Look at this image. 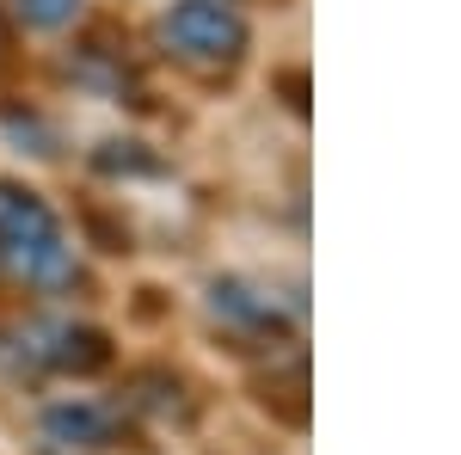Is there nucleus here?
Here are the masks:
<instances>
[{
  "label": "nucleus",
  "instance_id": "f257e3e1",
  "mask_svg": "<svg viewBox=\"0 0 461 455\" xmlns=\"http://www.w3.org/2000/svg\"><path fill=\"white\" fill-rule=\"evenodd\" d=\"M160 43L191 68H234L247 56L252 32L228 0H178L160 19Z\"/></svg>",
  "mask_w": 461,
  "mask_h": 455
},
{
  "label": "nucleus",
  "instance_id": "f03ea898",
  "mask_svg": "<svg viewBox=\"0 0 461 455\" xmlns=\"http://www.w3.org/2000/svg\"><path fill=\"white\" fill-rule=\"evenodd\" d=\"M19 363L25 369H62V376H86L111 363V339L74 320H32L19 326Z\"/></svg>",
  "mask_w": 461,
  "mask_h": 455
},
{
  "label": "nucleus",
  "instance_id": "7ed1b4c3",
  "mask_svg": "<svg viewBox=\"0 0 461 455\" xmlns=\"http://www.w3.org/2000/svg\"><path fill=\"white\" fill-rule=\"evenodd\" d=\"M0 265H6V271H13L19 283L56 289V283H68V278H74V246L62 241V228H56V234H37V241L0 246Z\"/></svg>",
  "mask_w": 461,
  "mask_h": 455
},
{
  "label": "nucleus",
  "instance_id": "20e7f679",
  "mask_svg": "<svg viewBox=\"0 0 461 455\" xmlns=\"http://www.w3.org/2000/svg\"><path fill=\"white\" fill-rule=\"evenodd\" d=\"M210 308H215L221 326H240V332H284L277 296H265V289H252V283H240V278L210 283Z\"/></svg>",
  "mask_w": 461,
  "mask_h": 455
},
{
  "label": "nucleus",
  "instance_id": "39448f33",
  "mask_svg": "<svg viewBox=\"0 0 461 455\" xmlns=\"http://www.w3.org/2000/svg\"><path fill=\"white\" fill-rule=\"evenodd\" d=\"M43 431H50L56 443H68V450H105L111 443V413L93 406V400H62V406L43 413Z\"/></svg>",
  "mask_w": 461,
  "mask_h": 455
},
{
  "label": "nucleus",
  "instance_id": "423d86ee",
  "mask_svg": "<svg viewBox=\"0 0 461 455\" xmlns=\"http://www.w3.org/2000/svg\"><path fill=\"white\" fill-rule=\"evenodd\" d=\"M37 234H56V210L25 185H0V246L37 241Z\"/></svg>",
  "mask_w": 461,
  "mask_h": 455
},
{
  "label": "nucleus",
  "instance_id": "0eeeda50",
  "mask_svg": "<svg viewBox=\"0 0 461 455\" xmlns=\"http://www.w3.org/2000/svg\"><path fill=\"white\" fill-rule=\"evenodd\" d=\"M74 13H80V0H19V19L37 32H62L74 25Z\"/></svg>",
  "mask_w": 461,
  "mask_h": 455
}]
</instances>
